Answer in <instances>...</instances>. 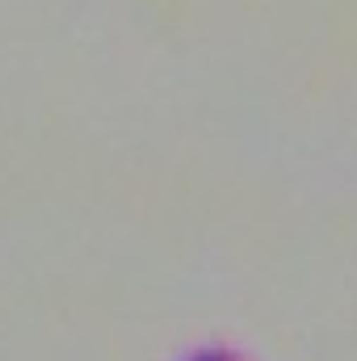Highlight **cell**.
I'll use <instances>...</instances> for the list:
<instances>
[{"mask_svg": "<svg viewBox=\"0 0 357 361\" xmlns=\"http://www.w3.org/2000/svg\"><path fill=\"white\" fill-rule=\"evenodd\" d=\"M181 361H248L240 349H231V345H198V349H189Z\"/></svg>", "mask_w": 357, "mask_h": 361, "instance_id": "cell-1", "label": "cell"}]
</instances>
